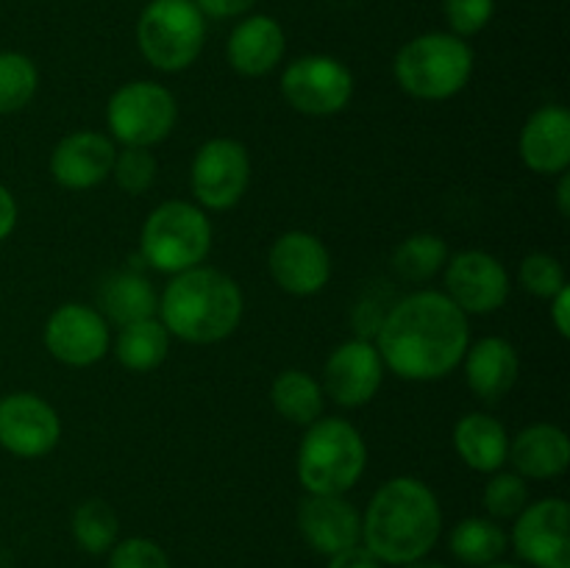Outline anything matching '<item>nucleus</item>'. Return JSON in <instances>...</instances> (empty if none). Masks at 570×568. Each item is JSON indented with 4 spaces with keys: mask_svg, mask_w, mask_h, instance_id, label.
<instances>
[{
    "mask_svg": "<svg viewBox=\"0 0 570 568\" xmlns=\"http://www.w3.org/2000/svg\"><path fill=\"white\" fill-rule=\"evenodd\" d=\"M245 298L239 284L217 267L198 265L176 273L159 295V321L173 337L212 345L232 337L243 321Z\"/></svg>",
    "mask_w": 570,
    "mask_h": 568,
    "instance_id": "3",
    "label": "nucleus"
},
{
    "mask_svg": "<svg viewBox=\"0 0 570 568\" xmlns=\"http://www.w3.org/2000/svg\"><path fill=\"white\" fill-rule=\"evenodd\" d=\"M462 365H465V382L471 393L479 401L495 404L515 388L518 373H521V356L510 340L482 337L468 345Z\"/></svg>",
    "mask_w": 570,
    "mask_h": 568,
    "instance_id": "20",
    "label": "nucleus"
},
{
    "mask_svg": "<svg viewBox=\"0 0 570 568\" xmlns=\"http://www.w3.org/2000/svg\"><path fill=\"white\" fill-rule=\"evenodd\" d=\"M95 310L106 317V323H115L117 329L126 323L156 317L159 310V295L154 284L137 271H115L100 282L98 287V306Z\"/></svg>",
    "mask_w": 570,
    "mask_h": 568,
    "instance_id": "24",
    "label": "nucleus"
},
{
    "mask_svg": "<svg viewBox=\"0 0 570 568\" xmlns=\"http://www.w3.org/2000/svg\"><path fill=\"white\" fill-rule=\"evenodd\" d=\"M176 95L156 81H128L109 98L106 126L122 148H154L176 128Z\"/></svg>",
    "mask_w": 570,
    "mask_h": 568,
    "instance_id": "8",
    "label": "nucleus"
},
{
    "mask_svg": "<svg viewBox=\"0 0 570 568\" xmlns=\"http://www.w3.org/2000/svg\"><path fill=\"white\" fill-rule=\"evenodd\" d=\"M373 343L399 379L438 382L462 365L471 326L445 293L415 290L384 312Z\"/></svg>",
    "mask_w": 570,
    "mask_h": 568,
    "instance_id": "1",
    "label": "nucleus"
},
{
    "mask_svg": "<svg viewBox=\"0 0 570 568\" xmlns=\"http://www.w3.org/2000/svg\"><path fill=\"white\" fill-rule=\"evenodd\" d=\"M549 310H551V323L560 332V337H570V287L560 290L554 298H549Z\"/></svg>",
    "mask_w": 570,
    "mask_h": 568,
    "instance_id": "38",
    "label": "nucleus"
},
{
    "mask_svg": "<svg viewBox=\"0 0 570 568\" xmlns=\"http://www.w3.org/2000/svg\"><path fill=\"white\" fill-rule=\"evenodd\" d=\"M512 546L534 568H570V510L566 499L527 505L515 518Z\"/></svg>",
    "mask_w": 570,
    "mask_h": 568,
    "instance_id": "15",
    "label": "nucleus"
},
{
    "mask_svg": "<svg viewBox=\"0 0 570 568\" xmlns=\"http://www.w3.org/2000/svg\"><path fill=\"white\" fill-rule=\"evenodd\" d=\"M117 145L100 131H72L50 154V178L65 189H92L111 176Z\"/></svg>",
    "mask_w": 570,
    "mask_h": 568,
    "instance_id": "17",
    "label": "nucleus"
},
{
    "mask_svg": "<svg viewBox=\"0 0 570 568\" xmlns=\"http://www.w3.org/2000/svg\"><path fill=\"white\" fill-rule=\"evenodd\" d=\"M298 529L312 549L328 557L362 543V516L345 496H306L298 505Z\"/></svg>",
    "mask_w": 570,
    "mask_h": 568,
    "instance_id": "18",
    "label": "nucleus"
},
{
    "mask_svg": "<svg viewBox=\"0 0 570 568\" xmlns=\"http://www.w3.org/2000/svg\"><path fill=\"white\" fill-rule=\"evenodd\" d=\"M61 440V418L37 393H9L0 399V445L22 460L50 454Z\"/></svg>",
    "mask_w": 570,
    "mask_h": 568,
    "instance_id": "13",
    "label": "nucleus"
},
{
    "mask_svg": "<svg viewBox=\"0 0 570 568\" xmlns=\"http://www.w3.org/2000/svg\"><path fill=\"white\" fill-rule=\"evenodd\" d=\"M521 161L538 176H560L570 165V115L566 106H540L518 137Z\"/></svg>",
    "mask_w": 570,
    "mask_h": 568,
    "instance_id": "19",
    "label": "nucleus"
},
{
    "mask_svg": "<svg viewBox=\"0 0 570 568\" xmlns=\"http://www.w3.org/2000/svg\"><path fill=\"white\" fill-rule=\"evenodd\" d=\"M449 245L440 234L421 232L410 234L399 248L393 251V271L401 282L423 284L432 282L449 262Z\"/></svg>",
    "mask_w": 570,
    "mask_h": 568,
    "instance_id": "28",
    "label": "nucleus"
},
{
    "mask_svg": "<svg viewBox=\"0 0 570 568\" xmlns=\"http://www.w3.org/2000/svg\"><path fill=\"white\" fill-rule=\"evenodd\" d=\"M271 401L273 410H276L284 421L306 429L309 423H315L317 418H323L326 393H323V384L317 382L312 373L301 371V368H287V371H282L273 379Z\"/></svg>",
    "mask_w": 570,
    "mask_h": 568,
    "instance_id": "25",
    "label": "nucleus"
},
{
    "mask_svg": "<svg viewBox=\"0 0 570 568\" xmlns=\"http://www.w3.org/2000/svg\"><path fill=\"white\" fill-rule=\"evenodd\" d=\"M17 226V200L14 195L9 193V187L0 184V243L14 232Z\"/></svg>",
    "mask_w": 570,
    "mask_h": 568,
    "instance_id": "39",
    "label": "nucleus"
},
{
    "mask_svg": "<svg viewBox=\"0 0 570 568\" xmlns=\"http://www.w3.org/2000/svg\"><path fill=\"white\" fill-rule=\"evenodd\" d=\"M507 460L523 479H557L570 466V440L554 423H532L510 438Z\"/></svg>",
    "mask_w": 570,
    "mask_h": 568,
    "instance_id": "22",
    "label": "nucleus"
},
{
    "mask_svg": "<svg viewBox=\"0 0 570 568\" xmlns=\"http://www.w3.org/2000/svg\"><path fill=\"white\" fill-rule=\"evenodd\" d=\"M282 95L301 115L332 117L354 98V76L334 56H301L284 70Z\"/></svg>",
    "mask_w": 570,
    "mask_h": 568,
    "instance_id": "10",
    "label": "nucleus"
},
{
    "mask_svg": "<svg viewBox=\"0 0 570 568\" xmlns=\"http://www.w3.org/2000/svg\"><path fill=\"white\" fill-rule=\"evenodd\" d=\"M395 81L417 100H449L473 76V50L454 33H423L410 39L393 61Z\"/></svg>",
    "mask_w": 570,
    "mask_h": 568,
    "instance_id": "5",
    "label": "nucleus"
},
{
    "mask_svg": "<svg viewBox=\"0 0 570 568\" xmlns=\"http://www.w3.org/2000/svg\"><path fill=\"white\" fill-rule=\"evenodd\" d=\"M204 17H217V20H228V17H239L245 11L254 9L256 0H193Z\"/></svg>",
    "mask_w": 570,
    "mask_h": 568,
    "instance_id": "37",
    "label": "nucleus"
},
{
    "mask_svg": "<svg viewBox=\"0 0 570 568\" xmlns=\"http://www.w3.org/2000/svg\"><path fill=\"white\" fill-rule=\"evenodd\" d=\"M156 156L150 148H120L111 165V178L128 195H142L156 182Z\"/></svg>",
    "mask_w": 570,
    "mask_h": 568,
    "instance_id": "33",
    "label": "nucleus"
},
{
    "mask_svg": "<svg viewBox=\"0 0 570 568\" xmlns=\"http://www.w3.org/2000/svg\"><path fill=\"white\" fill-rule=\"evenodd\" d=\"M206 20L193 0H154L137 22V45L150 67L181 72L204 50Z\"/></svg>",
    "mask_w": 570,
    "mask_h": 568,
    "instance_id": "7",
    "label": "nucleus"
},
{
    "mask_svg": "<svg viewBox=\"0 0 570 568\" xmlns=\"http://www.w3.org/2000/svg\"><path fill=\"white\" fill-rule=\"evenodd\" d=\"M401 568H445V566H440V562H426V560H415V562H406V566H401Z\"/></svg>",
    "mask_w": 570,
    "mask_h": 568,
    "instance_id": "41",
    "label": "nucleus"
},
{
    "mask_svg": "<svg viewBox=\"0 0 570 568\" xmlns=\"http://www.w3.org/2000/svg\"><path fill=\"white\" fill-rule=\"evenodd\" d=\"M287 39H284L282 26L267 14H254L239 22L232 31L226 45V56L232 70L245 78H259L276 70L282 61Z\"/></svg>",
    "mask_w": 570,
    "mask_h": 568,
    "instance_id": "21",
    "label": "nucleus"
},
{
    "mask_svg": "<svg viewBox=\"0 0 570 568\" xmlns=\"http://www.w3.org/2000/svg\"><path fill=\"white\" fill-rule=\"evenodd\" d=\"M120 521L109 501L89 499L72 512V538L89 555H104L117 543Z\"/></svg>",
    "mask_w": 570,
    "mask_h": 568,
    "instance_id": "29",
    "label": "nucleus"
},
{
    "mask_svg": "<svg viewBox=\"0 0 570 568\" xmlns=\"http://www.w3.org/2000/svg\"><path fill=\"white\" fill-rule=\"evenodd\" d=\"M507 543H510V538H507L504 527H501L495 518H465V521L456 523L454 529H451V555L456 557L460 562H465V566H473V568H482V566H490V562L501 560L507 551Z\"/></svg>",
    "mask_w": 570,
    "mask_h": 568,
    "instance_id": "27",
    "label": "nucleus"
},
{
    "mask_svg": "<svg viewBox=\"0 0 570 568\" xmlns=\"http://www.w3.org/2000/svg\"><path fill=\"white\" fill-rule=\"evenodd\" d=\"M445 20L454 37H473L490 22L495 11V0H443Z\"/></svg>",
    "mask_w": 570,
    "mask_h": 568,
    "instance_id": "34",
    "label": "nucleus"
},
{
    "mask_svg": "<svg viewBox=\"0 0 570 568\" xmlns=\"http://www.w3.org/2000/svg\"><path fill=\"white\" fill-rule=\"evenodd\" d=\"M443 529V510L426 482L395 477L373 493L362 516V546L390 566L423 560Z\"/></svg>",
    "mask_w": 570,
    "mask_h": 568,
    "instance_id": "2",
    "label": "nucleus"
},
{
    "mask_svg": "<svg viewBox=\"0 0 570 568\" xmlns=\"http://www.w3.org/2000/svg\"><path fill=\"white\" fill-rule=\"evenodd\" d=\"M384 360L376 343L367 337H354L340 343L323 365V393L340 407H365L376 399L384 382Z\"/></svg>",
    "mask_w": 570,
    "mask_h": 568,
    "instance_id": "14",
    "label": "nucleus"
},
{
    "mask_svg": "<svg viewBox=\"0 0 570 568\" xmlns=\"http://www.w3.org/2000/svg\"><path fill=\"white\" fill-rule=\"evenodd\" d=\"M557 206H560V215H570V176L568 170L560 173V184H557Z\"/></svg>",
    "mask_w": 570,
    "mask_h": 568,
    "instance_id": "40",
    "label": "nucleus"
},
{
    "mask_svg": "<svg viewBox=\"0 0 570 568\" xmlns=\"http://www.w3.org/2000/svg\"><path fill=\"white\" fill-rule=\"evenodd\" d=\"M518 284L527 293H532L534 298L549 301L568 284L566 267H562V262L557 256L538 251V254L523 256L521 267H518Z\"/></svg>",
    "mask_w": 570,
    "mask_h": 568,
    "instance_id": "32",
    "label": "nucleus"
},
{
    "mask_svg": "<svg viewBox=\"0 0 570 568\" xmlns=\"http://www.w3.org/2000/svg\"><path fill=\"white\" fill-rule=\"evenodd\" d=\"M367 466V445L360 429L345 418H317L298 445V482L306 493L345 496L362 479Z\"/></svg>",
    "mask_w": 570,
    "mask_h": 568,
    "instance_id": "4",
    "label": "nucleus"
},
{
    "mask_svg": "<svg viewBox=\"0 0 570 568\" xmlns=\"http://www.w3.org/2000/svg\"><path fill=\"white\" fill-rule=\"evenodd\" d=\"M39 87L37 65L26 53L3 50L0 53V115L26 109Z\"/></svg>",
    "mask_w": 570,
    "mask_h": 568,
    "instance_id": "30",
    "label": "nucleus"
},
{
    "mask_svg": "<svg viewBox=\"0 0 570 568\" xmlns=\"http://www.w3.org/2000/svg\"><path fill=\"white\" fill-rule=\"evenodd\" d=\"M445 295L465 315L499 312L510 298V273L488 251H460L445 262Z\"/></svg>",
    "mask_w": 570,
    "mask_h": 568,
    "instance_id": "11",
    "label": "nucleus"
},
{
    "mask_svg": "<svg viewBox=\"0 0 570 568\" xmlns=\"http://www.w3.org/2000/svg\"><path fill=\"white\" fill-rule=\"evenodd\" d=\"M42 337L50 356L70 368L95 365L104 360L111 343L106 317L95 306L76 304V301L50 312Z\"/></svg>",
    "mask_w": 570,
    "mask_h": 568,
    "instance_id": "12",
    "label": "nucleus"
},
{
    "mask_svg": "<svg viewBox=\"0 0 570 568\" xmlns=\"http://www.w3.org/2000/svg\"><path fill=\"white\" fill-rule=\"evenodd\" d=\"M482 568H521V566H515V562H501V560H495V562H490V566H482Z\"/></svg>",
    "mask_w": 570,
    "mask_h": 568,
    "instance_id": "42",
    "label": "nucleus"
},
{
    "mask_svg": "<svg viewBox=\"0 0 570 568\" xmlns=\"http://www.w3.org/2000/svg\"><path fill=\"white\" fill-rule=\"evenodd\" d=\"M212 251V223L198 204L165 200L139 232V254L154 271L176 276L204 265Z\"/></svg>",
    "mask_w": 570,
    "mask_h": 568,
    "instance_id": "6",
    "label": "nucleus"
},
{
    "mask_svg": "<svg viewBox=\"0 0 570 568\" xmlns=\"http://www.w3.org/2000/svg\"><path fill=\"white\" fill-rule=\"evenodd\" d=\"M454 449L471 471L495 473L510 454V432L488 412H468L454 427Z\"/></svg>",
    "mask_w": 570,
    "mask_h": 568,
    "instance_id": "23",
    "label": "nucleus"
},
{
    "mask_svg": "<svg viewBox=\"0 0 570 568\" xmlns=\"http://www.w3.org/2000/svg\"><path fill=\"white\" fill-rule=\"evenodd\" d=\"M170 354V332L159 317L126 323L115 340V356L122 368L134 373H150Z\"/></svg>",
    "mask_w": 570,
    "mask_h": 568,
    "instance_id": "26",
    "label": "nucleus"
},
{
    "mask_svg": "<svg viewBox=\"0 0 570 568\" xmlns=\"http://www.w3.org/2000/svg\"><path fill=\"white\" fill-rule=\"evenodd\" d=\"M250 184V156L232 137L206 139L189 165V187L200 209L226 212L243 200Z\"/></svg>",
    "mask_w": 570,
    "mask_h": 568,
    "instance_id": "9",
    "label": "nucleus"
},
{
    "mask_svg": "<svg viewBox=\"0 0 570 568\" xmlns=\"http://www.w3.org/2000/svg\"><path fill=\"white\" fill-rule=\"evenodd\" d=\"M267 267H271L273 282L284 293L306 298V295L321 293L332 278V254L321 237L295 228L271 245Z\"/></svg>",
    "mask_w": 570,
    "mask_h": 568,
    "instance_id": "16",
    "label": "nucleus"
},
{
    "mask_svg": "<svg viewBox=\"0 0 570 568\" xmlns=\"http://www.w3.org/2000/svg\"><path fill=\"white\" fill-rule=\"evenodd\" d=\"M484 507H488L490 518L495 521H507V518H518L521 516L523 507L529 505V488L527 479L515 471H495L490 477V482L484 484L482 493Z\"/></svg>",
    "mask_w": 570,
    "mask_h": 568,
    "instance_id": "31",
    "label": "nucleus"
},
{
    "mask_svg": "<svg viewBox=\"0 0 570 568\" xmlns=\"http://www.w3.org/2000/svg\"><path fill=\"white\" fill-rule=\"evenodd\" d=\"M109 568H170V557L148 538H126L111 546Z\"/></svg>",
    "mask_w": 570,
    "mask_h": 568,
    "instance_id": "35",
    "label": "nucleus"
},
{
    "mask_svg": "<svg viewBox=\"0 0 570 568\" xmlns=\"http://www.w3.org/2000/svg\"><path fill=\"white\" fill-rule=\"evenodd\" d=\"M328 568H382V560L373 551H367L362 543H356L332 555Z\"/></svg>",
    "mask_w": 570,
    "mask_h": 568,
    "instance_id": "36",
    "label": "nucleus"
}]
</instances>
